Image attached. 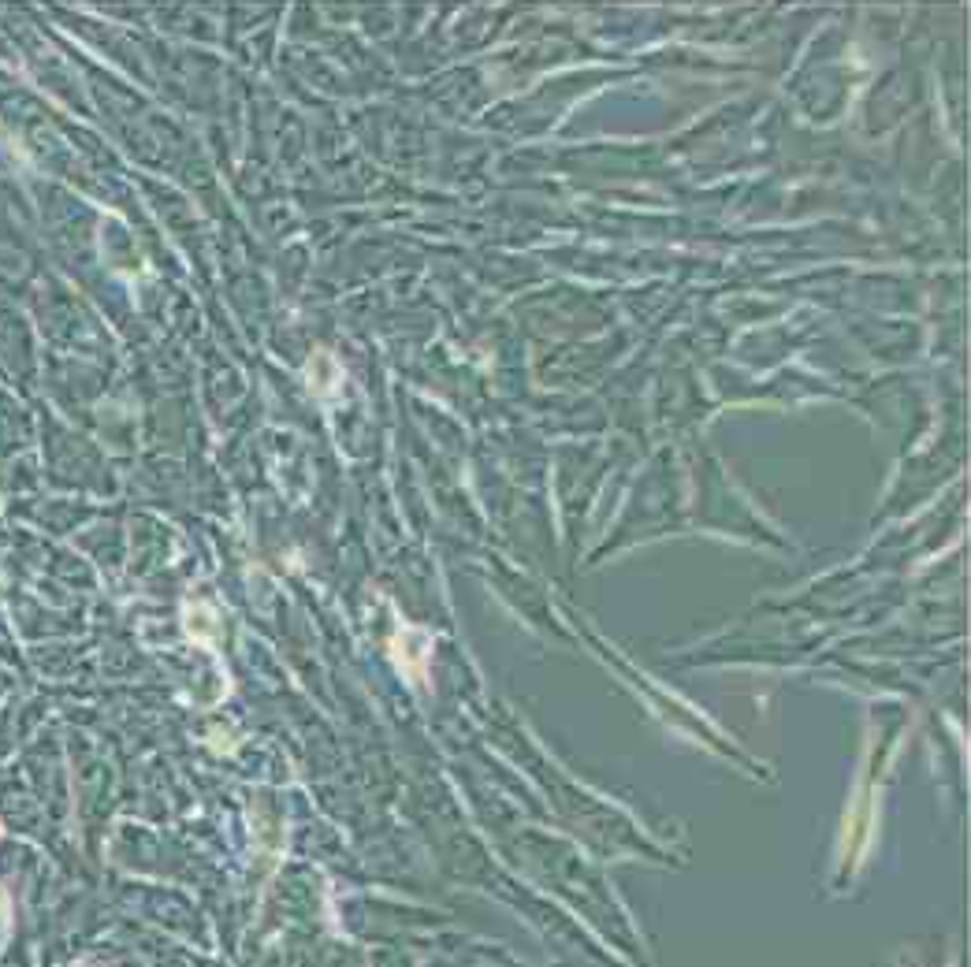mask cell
Here are the masks:
<instances>
[{"label":"cell","mask_w":971,"mask_h":967,"mask_svg":"<svg viewBox=\"0 0 971 967\" xmlns=\"http://www.w3.org/2000/svg\"><path fill=\"white\" fill-rule=\"evenodd\" d=\"M5 908H8V897H5V889H0V916H5Z\"/></svg>","instance_id":"6da1fadb"}]
</instances>
